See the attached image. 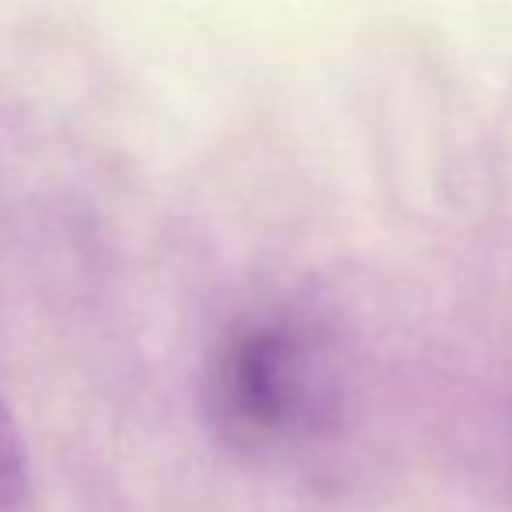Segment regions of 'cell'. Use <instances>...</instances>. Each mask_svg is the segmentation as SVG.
<instances>
[{
    "mask_svg": "<svg viewBox=\"0 0 512 512\" xmlns=\"http://www.w3.org/2000/svg\"><path fill=\"white\" fill-rule=\"evenodd\" d=\"M345 380L328 335L286 307L223 324L199 366V415L223 453L290 464L335 436Z\"/></svg>",
    "mask_w": 512,
    "mask_h": 512,
    "instance_id": "obj_1",
    "label": "cell"
},
{
    "mask_svg": "<svg viewBox=\"0 0 512 512\" xmlns=\"http://www.w3.org/2000/svg\"><path fill=\"white\" fill-rule=\"evenodd\" d=\"M0 512H32V464L21 425L0 398Z\"/></svg>",
    "mask_w": 512,
    "mask_h": 512,
    "instance_id": "obj_2",
    "label": "cell"
}]
</instances>
